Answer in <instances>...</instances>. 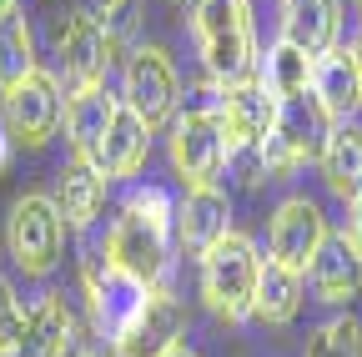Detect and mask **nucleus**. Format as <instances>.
<instances>
[{"instance_id":"nucleus-1","label":"nucleus","mask_w":362,"mask_h":357,"mask_svg":"<svg viewBox=\"0 0 362 357\" xmlns=\"http://www.w3.org/2000/svg\"><path fill=\"white\" fill-rule=\"evenodd\" d=\"M101 247H106V262L121 267L126 277L146 282V287H161L166 267H171V247H176L171 242V201H166V192H156V187L131 192Z\"/></svg>"},{"instance_id":"nucleus-2","label":"nucleus","mask_w":362,"mask_h":357,"mask_svg":"<svg viewBox=\"0 0 362 357\" xmlns=\"http://www.w3.org/2000/svg\"><path fill=\"white\" fill-rule=\"evenodd\" d=\"M192 30L202 61L216 86L257 81V35H252V6L247 0H192Z\"/></svg>"},{"instance_id":"nucleus-3","label":"nucleus","mask_w":362,"mask_h":357,"mask_svg":"<svg viewBox=\"0 0 362 357\" xmlns=\"http://www.w3.org/2000/svg\"><path fill=\"white\" fill-rule=\"evenodd\" d=\"M257 277H262V252L242 232H226L216 247L202 252V297H206L216 322H247L252 317Z\"/></svg>"},{"instance_id":"nucleus-4","label":"nucleus","mask_w":362,"mask_h":357,"mask_svg":"<svg viewBox=\"0 0 362 357\" xmlns=\"http://www.w3.org/2000/svg\"><path fill=\"white\" fill-rule=\"evenodd\" d=\"M327 131H332V121L317 111L312 96L282 101V106H277V121H272V131H267L262 146H257L262 176H267V182H277V176H292L297 166L317 161V156H322Z\"/></svg>"},{"instance_id":"nucleus-5","label":"nucleus","mask_w":362,"mask_h":357,"mask_svg":"<svg viewBox=\"0 0 362 357\" xmlns=\"http://www.w3.org/2000/svg\"><path fill=\"white\" fill-rule=\"evenodd\" d=\"M6 247H11V262L21 267L25 277H45V272H56L61 247H66V221H61L56 201L45 197V192H25V197L11 206V221H6Z\"/></svg>"},{"instance_id":"nucleus-6","label":"nucleus","mask_w":362,"mask_h":357,"mask_svg":"<svg viewBox=\"0 0 362 357\" xmlns=\"http://www.w3.org/2000/svg\"><path fill=\"white\" fill-rule=\"evenodd\" d=\"M166 151H171V171L181 176V187H211L221 166L232 161L226 151V136H221V121L211 106H187L171 116V136H166Z\"/></svg>"},{"instance_id":"nucleus-7","label":"nucleus","mask_w":362,"mask_h":357,"mask_svg":"<svg viewBox=\"0 0 362 357\" xmlns=\"http://www.w3.org/2000/svg\"><path fill=\"white\" fill-rule=\"evenodd\" d=\"M176 101H181L176 61L161 46H136L126 61V76H121V106L131 116H141L146 131H156L176 116Z\"/></svg>"},{"instance_id":"nucleus-8","label":"nucleus","mask_w":362,"mask_h":357,"mask_svg":"<svg viewBox=\"0 0 362 357\" xmlns=\"http://www.w3.org/2000/svg\"><path fill=\"white\" fill-rule=\"evenodd\" d=\"M56 56H61V76L71 91L106 86V76L116 66V30L106 21H96L90 11H71L56 25Z\"/></svg>"},{"instance_id":"nucleus-9","label":"nucleus","mask_w":362,"mask_h":357,"mask_svg":"<svg viewBox=\"0 0 362 357\" xmlns=\"http://www.w3.org/2000/svg\"><path fill=\"white\" fill-rule=\"evenodd\" d=\"M0 116H6V131H11L16 146L40 151V146L61 131V116H66L61 76H51V71L35 66L21 86H11V91H6V106H0Z\"/></svg>"},{"instance_id":"nucleus-10","label":"nucleus","mask_w":362,"mask_h":357,"mask_svg":"<svg viewBox=\"0 0 362 357\" xmlns=\"http://www.w3.org/2000/svg\"><path fill=\"white\" fill-rule=\"evenodd\" d=\"M187 337V307L171 287H146L136 317L116 337V357H166Z\"/></svg>"},{"instance_id":"nucleus-11","label":"nucleus","mask_w":362,"mask_h":357,"mask_svg":"<svg viewBox=\"0 0 362 357\" xmlns=\"http://www.w3.org/2000/svg\"><path fill=\"white\" fill-rule=\"evenodd\" d=\"M86 297H90V317H96V332L101 337H121V327L136 317V307L146 297V282L126 277L121 267L106 262V247H90L86 257Z\"/></svg>"},{"instance_id":"nucleus-12","label":"nucleus","mask_w":362,"mask_h":357,"mask_svg":"<svg viewBox=\"0 0 362 357\" xmlns=\"http://www.w3.org/2000/svg\"><path fill=\"white\" fill-rule=\"evenodd\" d=\"M327 242V216L312 197H287L277 211H272L267 227V252L277 267L287 272H307V262L317 257V247Z\"/></svg>"},{"instance_id":"nucleus-13","label":"nucleus","mask_w":362,"mask_h":357,"mask_svg":"<svg viewBox=\"0 0 362 357\" xmlns=\"http://www.w3.org/2000/svg\"><path fill=\"white\" fill-rule=\"evenodd\" d=\"M226 232H232V201H226V192L216 182L211 187H187V197L171 206V242L192 257L216 247Z\"/></svg>"},{"instance_id":"nucleus-14","label":"nucleus","mask_w":362,"mask_h":357,"mask_svg":"<svg viewBox=\"0 0 362 357\" xmlns=\"http://www.w3.org/2000/svg\"><path fill=\"white\" fill-rule=\"evenodd\" d=\"M216 121H221V136L226 151H252L262 146V136L277 121V101L262 91V81H242V86H221L216 101H211Z\"/></svg>"},{"instance_id":"nucleus-15","label":"nucleus","mask_w":362,"mask_h":357,"mask_svg":"<svg viewBox=\"0 0 362 357\" xmlns=\"http://www.w3.org/2000/svg\"><path fill=\"white\" fill-rule=\"evenodd\" d=\"M146 151H151V131L141 116H131L126 106H116L106 136L96 146V156H90V166H96L106 182H126V176H136L146 166Z\"/></svg>"},{"instance_id":"nucleus-16","label":"nucleus","mask_w":362,"mask_h":357,"mask_svg":"<svg viewBox=\"0 0 362 357\" xmlns=\"http://www.w3.org/2000/svg\"><path fill=\"white\" fill-rule=\"evenodd\" d=\"M302 277H307V287H312L317 302L342 307V302H352L357 287H362V262H357V252L342 242V232H337V237L327 232V242L317 247V257L307 262Z\"/></svg>"},{"instance_id":"nucleus-17","label":"nucleus","mask_w":362,"mask_h":357,"mask_svg":"<svg viewBox=\"0 0 362 357\" xmlns=\"http://www.w3.org/2000/svg\"><path fill=\"white\" fill-rule=\"evenodd\" d=\"M76 347V317L61 292H40L35 307L25 312V327H21V347L16 357H66Z\"/></svg>"},{"instance_id":"nucleus-18","label":"nucleus","mask_w":362,"mask_h":357,"mask_svg":"<svg viewBox=\"0 0 362 357\" xmlns=\"http://www.w3.org/2000/svg\"><path fill=\"white\" fill-rule=\"evenodd\" d=\"M317 166H322V182L337 201H357L362 197V121H332L327 141H322V156H317Z\"/></svg>"},{"instance_id":"nucleus-19","label":"nucleus","mask_w":362,"mask_h":357,"mask_svg":"<svg viewBox=\"0 0 362 357\" xmlns=\"http://www.w3.org/2000/svg\"><path fill=\"white\" fill-rule=\"evenodd\" d=\"M307 96L317 101V111H322L327 121H352L362 111V91H357V76H352V61L347 51H322L312 56V86Z\"/></svg>"},{"instance_id":"nucleus-20","label":"nucleus","mask_w":362,"mask_h":357,"mask_svg":"<svg viewBox=\"0 0 362 357\" xmlns=\"http://www.w3.org/2000/svg\"><path fill=\"white\" fill-rule=\"evenodd\" d=\"M116 106H121V96H111L106 86L71 91L61 126H66V141H71V156H76V161H90V156H96V146H101V136H106V126H111V116H116Z\"/></svg>"},{"instance_id":"nucleus-21","label":"nucleus","mask_w":362,"mask_h":357,"mask_svg":"<svg viewBox=\"0 0 362 357\" xmlns=\"http://www.w3.org/2000/svg\"><path fill=\"white\" fill-rule=\"evenodd\" d=\"M342 35V0H282V40L297 51L322 56Z\"/></svg>"},{"instance_id":"nucleus-22","label":"nucleus","mask_w":362,"mask_h":357,"mask_svg":"<svg viewBox=\"0 0 362 357\" xmlns=\"http://www.w3.org/2000/svg\"><path fill=\"white\" fill-rule=\"evenodd\" d=\"M56 211H61V221L66 227H90V221L101 216V206H106V176L90 166V161H76L71 156V166L61 171V187H56Z\"/></svg>"},{"instance_id":"nucleus-23","label":"nucleus","mask_w":362,"mask_h":357,"mask_svg":"<svg viewBox=\"0 0 362 357\" xmlns=\"http://www.w3.org/2000/svg\"><path fill=\"white\" fill-rule=\"evenodd\" d=\"M307 302V282L302 272H287L277 262H262V277H257V297H252V317L262 327H287Z\"/></svg>"},{"instance_id":"nucleus-24","label":"nucleus","mask_w":362,"mask_h":357,"mask_svg":"<svg viewBox=\"0 0 362 357\" xmlns=\"http://www.w3.org/2000/svg\"><path fill=\"white\" fill-rule=\"evenodd\" d=\"M257 81H262V91L272 101H297L307 96V86H312V56L297 51L292 40H277V46L267 51V66H257Z\"/></svg>"},{"instance_id":"nucleus-25","label":"nucleus","mask_w":362,"mask_h":357,"mask_svg":"<svg viewBox=\"0 0 362 357\" xmlns=\"http://www.w3.org/2000/svg\"><path fill=\"white\" fill-rule=\"evenodd\" d=\"M30 71H35V35L21 11H6L0 16V96L21 86Z\"/></svg>"},{"instance_id":"nucleus-26","label":"nucleus","mask_w":362,"mask_h":357,"mask_svg":"<svg viewBox=\"0 0 362 357\" xmlns=\"http://www.w3.org/2000/svg\"><path fill=\"white\" fill-rule=\"evenodd\" d=\"M302 357H362V327H357V317L322 322V327L307 337Z\"/></svg>"},{"instance_id":"nucleus-27","label":"nucleus","mask_w":362,"mask_h":357,"mask_svg":"<svg viewBox=\"0 0 362 357\" xmlns=\"http://www.w3.org/2000/svg\"><path fill=\"white\" fill-rule=\"evenodd\" d=\"M21 327H25V307H21L16 287L0 277V357H16V347H21Z\"/></svg>"},{"instance_id":"nucleus-28","label":"nucleus","mask_w":362,"mask_h":357,"mask_svg":"<svg viewBox=\"0 0 362 357\" xmlns=\"http://www.w3.org/2000/svg\"><path fill=\"white\" fill-rule=\"evenodd\" d=\"M347 206H352V216H347V232H342V242H347V247L357 252V262H362V197H357V201H347Z\"/></svg>"},{"instance_id":"nucleus-29","label":"nucleus","mask_w":362,"mask_h":357,"mask_svg":"<svg viewBox=\"0 0 362 357\" xmlns=\"http://www.w3.org/2000/svg\"><path fill=\"white\" fill-rule=\"evenodd\" d=\"M126 6H131V0H86V11L96 16V21H101V16L111 21V16H116V11H126Z\"/></svg>"},{"instance_id":"nucleus-30","label":"nucleus","mask_w":362,"mask_h":357,"mask_svg":"<svg viewBox=\"0 0 362 357\" xmlns=\"http://www.w3.org/2000/svg\"><path fill=\"white\" fill-rule=\"evenodd\" d=\"M11 151H16V141H11V131H6V116H0V171L11 166Z\"/></svg>"},{"instance_id":"nucleus-31","label":"nucleus","mask_w":362,"mask_h":357,"mask_svg":"<svg viewBox=\"0 0 362 357\" xmlns=\"http://www.w3.org/2000/svg\"><path fill=\"white\" fill-rule=\"evenodd\" d=\"M347 61H352V76H357V91H362V30H357V40H352Z\"/></svg>"},{"instance_id":"nucleus-32","label":"nucleus","mask_w":362,"mask_h":357,"mask_svg":"<svg viewBox=\"0 0 362 357\" xmlns=\"http://www.w3.org/2000/svg\"><path fill=\"white\" fill-rule=\"evenodd\" d=\"M166 357H197V352H192V347H187V342H181V347H171V352H166Z\"/></svg>"},{"instance_id":"nucleus-33","label":"nucleus","mask_w":362,"mask_h":357,"mask_svg":"<svg viewBox=\"0 0 362 357\" xmlns=\"http://www.w3.org/2000/svg\"><path fill=\"white\" fill-rule=\"evenodd\" d=\"M6 11H16V0H0V16H6Z\"/></svg>"},{"instance_id":"nucleus-34","label":"nucleus","mask_w":362,"mask_h":357,"mask_svg":"<svg viewBox=\"0 0 362 357\" xmlns=\"http://www.w3.org/2000/svg\"><path fill=\"white\" fill-rule=\"evenodd\" d=\"M171 6H187V0H171Z\"/></svg>"},{"instance_id":"nucleus-35","label":"nucleus","mask_w":362,"mask_h":357,"mask_svg":"<svg viewBox=\"0 0 362 357\" xmlns=\"http://www.w3.org/2000/svg\"><path fill=\"white\" fill-rule=\"evenodd\" d=\"M86 357H101V352H86Z\"/></svg>"},{"instance_id":"nucleus-36","label":"nucleus","mask_w":362,"mask_h":357,"mask_svg":"<svg viewBox=\"0 0 362 357\" xmlns=\"http://www.w3.org/2000/svg\"><path fill=\"white\" fill-rule=\"evenodd\" d=\"M357 11H362V0H357Z\"/></svg>"}]
</instances>
